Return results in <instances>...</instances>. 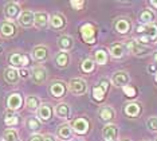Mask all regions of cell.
I'll return each instance as SVG.
<instances>
[{"label": "cell", "mask_w": 157, "mask_h": 141, "mask_svg": "<svg viewBox=\"0 0 157 141\" xmlns=\"http://www.w3.org/2000/svg\"><path fill=\"white\" fill-rule=\"evenodd\" d=\"M140 20L142 23H146V24H151L153 20H155V14L149 10H144L140 14Z\"/></svg>", "instance_id": "f1b7e54d"}, {"label": "cell", "mask_w": 157, "mask_h": 141, "mask_svg": "<svg viewBox=\"0 0 157 141\" xmlns=\"http://www.w3.org/2000/svg\"><path fill=\"white\" fill-rule=\"evenodd\" d=\"M0 34L6 38H11L16 34V26L11 22H3L0 24Z\"/></svg>", "instance_id": "ba28073f"}, {"label": "cell", "mask_w": 157, "mask_h": 141, "mask_svg": "<svg viewBox=\"0 0 157 141\" xmlns=\"http://www.w3.org/2000/svg\"><path fill=\"white\" fill-rule=\"evenodd\" d=\"M70 4L73 6V7H74V8H75V10H81L82 7H83V4H85V3H83V2H75V0H73V2H71Z\"/></svg>", "instance_id": "f35d334b"}, {"label": "cell", "mask_w": 157, "mask_h": 141, "mask_svg": "<svg viewBox=\"0 0 157 141\" xmlns=\"http://www.w3.org/2000/svg\"><path fill=\"white\" fill-rule=\"evenodd\" d=\"M58 46L62 50H70L73 47V38L69 37V35H62L58 39Z\"/></svg>", "instance_id": "d4e9b609"}, {"label": "cell", "mask_w": 157, "mask_h": 141, "mask_svg": "<svg viewBox=\"0 0 157 141\" xmlns=\"http://www.w3.org/2000/svg\"><path fill=\"white\" fill-rule=\"evenodd\" d=\"M66 20H65V16L63 15H59V14H56V15H52V18L50 19V24H51L52 28H62L65 26Z\"/></svg>", "instance_id": "cb8c5ba5"}, {"label": "cell", "mask_w": 157, "mask_h": 141, "mask_svg": "<svg viewBox=\"0 0 157 141\" xmlns=\"http://www.w3.org/2000/svg\"><path fill=\"white\" fill-rule=\"evenodd\" d=\"M55 113L60 118H69L70 116V106L67 104H58L55 108Z\"/></svg>", "instance_id": "7402d4cb"}, {"label": "cell", "mask_w": 157, "mask_h": 141, "mask_svg": "<svg viewBox=\"0 0 157 141\" xmlns=\"http://www.w3.org/2000/svg\"><path fill=\"white\" fill-rule=\"evenodd\" d=\"M44 141H55V139H54L52 136L47 135V136H44Z\"/></svg>", "instance_id": "b9f144b4"}, {"label": "cell", "mask_w": 157, "mask_h": 141, "mask_svg": "<svg viewBox=\"0 0 157 141\" xmlns=\"http://www.w3.org/2000/svg\"><path fill=\"white\" fill-rule=\"evenodd\" d=\"M156 82H157V71H156Z\"/></svg>", "instance_id": "f6af8a7d"}, {"label": "cell", "mask_w": 157, "mask_h": 141, "mask_svg": "<svg viewBox=\"0 0 157 141\" xmlns=\"http://www.w3.org/2000/svg\"><path fill=\"white\" fill-rule=\"evenodd\" d=\"M48 23V15L46 12H36L34 14V24L38 28H44Z\"/></svg>", "instance_id": "e0dca14e"}, {"label": "cell", "mask_w": 157, "mask_h": 141, "mask_svg": "<svg viewBox=\"0 0 157 141\" xmlns=\"http://www.w3.org/2000/svg\"><path fill=\"white\" fill-rule=\"evenodd\" d=\"M0 141H2V140H0Z\"/></svg>", "instance_id": "7dc6e473"}, {"label": "cell", "mask_w": 157, "mask_h": 141, "mask_svg": "<svg viewBox=\"0 0 157 141\" xmlns=\"http://www.w3.org/2000/svg\"><path fill=\"white\" fill-rule=\"evenodd\" d=\"M51 116H52V109H51V106H50L48 104H43V105L39 106L38 117L40 118L42 121H48L50 118H51Z\"/></svg>", "instance_id": "9a60e30c"}, {"label": "cell", "mask_w": 157, "mask_h": 141, "mask_svg": "<svg viewBox=\"0 0 157 141\" xmlns=\"http://www.w3.org/2000/svg\"><path fill=\"white\" fill-rule=\"evenodd\" d=\"M146 125L151 131H157V117H151L148 121H146Z\"/></svg>", "instance_id": "d590c367"}, {"label": "cell", "mask_w": 157, "mask_h": 141, "mask_svg": "<svg viewBox=\"0 0 157 141\" xmlns=\"http://www.w3.org/2000/svg\"><path fill=\"white\" fill-rule=\"evenodd\" d=\"M82 71H85V73H90V71L94 70V63H93L91 59H86L83 63H82Z\"/></svg>", "instance_id": "e575fe53"}, {"label": "cell", "mask_w": 157, "mask_h": 141, "mask_svg": "<svg viewBox=\"0 0 157 141\" xmlns=\"http://www.w3.org/2000/svg\"><path fill=\"white\" fill-rule=\"evenodd\" d=\"M102 135H103V139L106 141H114L117 137V126L116 125H106L102 131Z\"/></svg>", "instance_id": "d6986e66"}, {"label": "cell", "mask_w": 157, "mask_h": 141, "mask_svg": "<svg viewBox=\"0 0 157 141\" xmlns=\"http://www.w3.org/2000/svg\"><path fill=\"white\" fill-rule=\"evenodd\" d=\"M116 30L120 34H128L130 31V22L128 19H118L116 22Z\"/></svg>", "instance_id": "44dd1931"}, {"label": "cell", "mask_w": 157, "mask_h": 141, "mask_svg": "<svg viewBox=\"0 0 157 141\" xmlns=\"http://www.w3.org/2000/svg\"><path fill=\"white\" fill-rule=\"evenodd\" d=\"M40 101H39L38 97H35V96H28L27 97V100H26V105H27V108L30 110H35V109H39V106H40Z\"/></svg>", "instance_id": "83f0119b"}, {"label": "cell", "mask_w": 157, "mask_h": 141, "mask_svg": "<svg viewBox=\"0 0 157 141\" xmlns=\"http://www.w3.org/2000/svg\"><path fill=\"white\" fill-rule=\"evenodd\" d=\"M19 77H22V78H27V77H28V71L26 70V69H22V70L19 71Z\"/></svg>", "instance_id": "60d3db41"}, {"label": "cell", "mask_w": 157, "mask_h": 141, "mask_svg": "<svg viewBox=\"0 0 157 141\" xmlns=\"http://www.w3.org/2000/svg\"><path fill=\"white\" fill-rule=\"evenodd\" d=\"M69 59H70L69 54L65 53V51H62V53H59L58 55L55 57V63L58 65L59 67H66L67 65H69Z\"/></svg>", "instance_id": "484cf974"}, {"label": "cell", "mask_w": 157, "mask_h": 141, "mask_svg": "<svg viewBox=\"0 0 157 141\" xmlns=\"http://www.w3.org/2000/svg\"><path fill=\"white\" fill-rule=\"evenodd\" d=\"M108 79H101V82H99V86H101V88L103 89V90H106L108 89Z\"/></svg>", "instance_id": "ab89813d"}, {"label": "cell", "mask_w": 157, "mask_h": 141, "mask_svg": "<svg viewBox=\"0 0 157 141\" xmlns=\"http://www.w3.org/2000/svg\"><path fill=\"white\" fill-rule=\"evenodd\" d=\"M95 62L99 65H105L108 62V55H106L105 50H97L95 51Z\"/></svg>", "instance_id": "d6a6232c"}, {"label": "cell", "mask_w": 157, "mask_h": 141, "mask_svg": "<svg viewBox=\"0 0 157 141\" xmlns=\"http://www.w3.org/2000/svg\"><path fill=\"white\" fill-rule=\"evenodd\" d=\"M98 114H99V117H101L102 121H110L112 118L116 117V112H114V109L110 106H102L101 109L98 110Z\"/></svg>", "instance_id": "ffe728a7"}, {"label": "cell", "mask_w": 157, "mask_h": 141, "mask_svg": "<svg viewBox=\"0 0 157 141\" xmlns=\"http://www.w3.org/2000/svg\"><path fill=\"white\" fill-rule=\"evenodd\" d=\"M10 63H11V66H13V67H23L30 63V58L27 55H24V54L15 53V54L10 55Z\"/></svg>", "instance_id": "3957f363"}, {"label": "cell", "mask_w": 157, "mask_h": 141, "mask_svg": "<svg viewBox=\"0 0 157 141\" xmlns=\"http://www.w3.org/2000/svg\"><path fill=\"white\" fill-rule=\"evenodd\" d=\"M73 129L79 135H85L89 129V122L86 118H78L73 122Z\"/></svg>", "instance_id": "2e32d148"}, {"label": "cell", "mask_w": 157, "mask_h": 141, "mask_svg": "<svg viewBox=\"0 0 157 141\" xmlns=\"http://www.w3.org/2000/svg\"><path fill=\"white\" fill-rule=\"evenodd\" d=\"M137 32H140V34L144 32L146 38L153 41V39L157 38V24L151 23V24H145V26H140L137 28Z\"/></svg>", "instance_id": "8992f818"}, {"label": "cell", "mask_w": 157, "mask_h": 141, "mask_svg": "<svg viewBox=\"0 0 157 141\" xmlns=\"http://www.w3.org/2000/svg\"><path fill=\"white\" fill-rule=\"evenodd\" d=\"M124 93L126 94L128 97H136V89L133 88V86H129V85H126V86H124Z\"/></svg>", "instance_id": "8d00e7d4"}, {"label": "cell", "mask_w": 157, "mask_h": 141, "mask_svg": "<svg viewBox=\"0 0 157 141\" xmlns=\"http://www.w3.org/2000/svg\"><path fill=\"white\" fill-rule=\"evenodd\" d=\"M110 53L114 58H121L124 55V45L121 43H116V45L110 46Z\"/></svg>", "instance_id": "4dcf8cb0"}, {"label": "cell", "mask_w": 157, "mask_h": 141, "mask_svg": "<svg viewBox=\"0 0 157 141\" xmlns=\"http://www.w3.org/2000/svg\"><path fill=\"white\" fill-rule=\"evenodd\" d=\"M31 78H33L34 84L42 85V84H44L46 79H47V71H46L44 67L36 66V67L33 69V71H31Z\"/></svg>", "instance_id": "7a4b0ae2"}, {"label": "cell", "mask_w": 157, "mask_h": 141, "mask_svg": "<svg viewBox=\"0 0 157 141\" xmlns=\"http://www.w3.org/2000/svg\"><path fill=\"white\" fill-rule=\"evenodd\" d=\"M19 14H20V7H19L17 3L10 2V3H7L6 4V7H4L6 18H8V19H15V18H17Z\"/></svg>", "instance_id": "52a82bcc"}, {"label": "cell", "mask_w": 157, "mask_h": 141, "mask_svg": "<svg viewBox=\"0 0 157 141\" xmlns=\"http://www.w3.org/2000/svg\"><path fill=\"white\" fill-rule=\"evenodd\" d=\"M19 71L15 70L13 67H8L4 70V79L7 81V84L10 85H15L19 81Z\"/></svg>", "instance_id": "8fae6325"}, {"label": "cell", "mask_w": 157, "mask_h": 141, "mask_svg": "<svg viewBox=\"0 0 157 141\" xmlns=\"http://www.w3.org/2000/svg\"><path fill=\"white\" fill-rule=\"evenodd\" d=\"M3 140L4 141H20L19 136H17V132L13 131V129H7L3 133Z\"/></svg>", "instance_id": "1f68e13d"}, {"label": "cell", "mask_w": 157, "mask_h": 141, "mask_svg": "<svg viewBox=\"0 0 157 141\" xmlns=\"http://www.w3.org/2000/svg\"><path fill=\"white\" fill-rule=\"evenodd\" d=\"M153 58H155V62H156V65H157V53L155 54V57H153Z\"/></svg>", "instance_id": "ee69618b"}, {"label": "cell", "mask_w": 157, "mask_h": 141, "mask_svg": "<svg viewBox=\"0 0 157 141\" xmlns=\"http://www.w3.org/2000/svg\"><path fill=\"white\" fill-rule=\"evenodd\" d=\"M125 113L129 116V117H134V116H137L138 113H140V105L134 104V102L126 105V108H125Z\"/></svg>", "instance_id": "f546056e"}, {"label": "cell", "mask_w": 157, "mask_h": 141, "mask_svg": "<svg viewBox=\"0 0 157 141\" xmlns=\"http://www.w3.org/2000/svg\"><path fill=\"white\" fill-rule=\"evenodd\" d=\"M50 93L52 94V97L55 98H59V97H63L66 93V86L63 82H54L51 86H50Z\"/></svg>", "instance_id": "4fadbf2b"}, {"label": "cell", "mask_w": 157, "mask_h": 141, "mask_svg": "<svg viewBox=\"0 0 157 141\" xmlns=\"http://www.w3.org/2000/svg\"><path fill=\"white\" fill-rule=\"evenodd\" d=\"M93 97H94L95 101H102L103 97H105V90H103L101 86H95L93 89Z\"/></svg>", "instance_id": "836d02e7"}, {"label": "cell", "mask_w": 157, "mask_h": 141, "mask_svg": "<svg viewBox=\"0 0 157 141\" xmlns=\"http://www.w3.org/2000/svg\"><path fill=\"white\" fill-rule=\"evenodd\" d=\"M4 122H6L7 126L17 125V122H19V117H17V114L13 113L12 110H8V112H6V114H4Z\"/></svg>", "instance_id": "603a6c76"}, {"label": "cell", "mask_w": 157, "mask_h": 141, "mask_svg": "<svg viewBox=\"0 0 157 141\" xmlns=\"http://www.w3.org/2000/svg\"><path fill=\"white\" fill-rule=\"evenodd\" d=\"M19 24L23 27H31L34 24V14L31 11H23L19 15Z\"/></svg>", "instance_id": "7c38bea8"}, {"label": "cell", "mask_w": 157, "mask_h": 141, "mask_svg": "<svg viewBox=\"0 0 157 141\" xmlns=\"http://www.w3.org/2000/svg\"><path fill=\"white\" fill-rule=\"evenodd\" d=\"M128 47H129L130 53L136 54V55H145V54L149 53V50L146 49V47L138 45V42H136V41H130L128 43Z\"/></svg>", "instance_id": "ac0fdd59"}, {"label": "cell", "mask_w": 157, "mask_h": 141, "mask_svg": "<svg viewBox=\"0 0 157 141\" xmlns=\"http://www.w3.org/2000/svg\"><path fill=\"white\" fill-rule=\"evenodd\" d=\"M81 34H82V38H83V41L86 43H94L95 42V28L93 24H83V26L81 27Z\"/></svg>", "instance_id": "277c9868"}, {"label": "cell", "mask_w": 157, "mask_h": 141, "mask_svg": "<svg viewBox=\"0 0 157 141\" xmlns=\"http://www.w3.org/2000/svg\"><path fill=\"white\" fill-rule=\"evenodd\" d=\"M112 82L116 86H126V84L129 82V75H128L126 71H117L114 73V75L112 77Z\"/></svg>", "instance_id": "9c48e42d"}, {"label": "cell", "mask_w": 157, "mask_h": 141, "mask_svg": "<svg viewBox=\"0 0 157 141\" xmlns=\"http://www.w3.org/2000/svg\"><path fill=\"white\" fill-rule=\"evenodd\" d=\"M22 104H23V98H22V96H20L19 93H12V94H10V97L7 98V105H8L10 110H12V112L20 109Z\"/></svg>", "instance_id": "5b68a950"}, {"label": "cell", "mask_w": 157, "mask_h": 141, "mask_svg": "<svg viewBox=\"0 0 157 141\" xmlns=\"http://www.w3.org/2000/svg\"><path fill=\"white\" fill-rule=\"evenodd\" d=\"M151 4H152L153 7H156V8H157V2H156V0H152V2H151Z\"/></svg>", "instance_id": "7bdbcfd3"}, {"label": "cell", "mask_w": 157, "mask_h": 141, "mask_svg": "<svg viewBox=\"0 0 157 141\" xmlns=\"http://www.w3.org/2000/svg\"><path fill=\"white\" fill-rule=\"evenodd\" d=\"M33 57L35 61H38V62H43L48 58V50L47 47L44 46H36L35 49L33 50Z\"/></svg>", "instance_id": "30bf717a"}, {"label": "cell", "mask_w": 157, "mask_h": 141, "mask_svg": "<svg viewBox=\"0 0 157 141\" xmlns=\"http://www.w3.org/2000/svg\"><path fill=\"white\" fill-rule=\"evenodd\" d=\"M26 125H27V128L33 132H36L40 129V121H39L36 117H28L26 121Z\"/></svg>", "instance_id": "4316f807"}, {"label": "cell", "mask_w": 157, "mask_h": 141, "mask_svg": "<svg viewBox=\"0 0 157 141\" xmlns=\"http://www.w3.org/2000/svg\"><path fill=\"white\" fill-rule=\"evenodd\" d=\"M155 141H157V137H156V140H155Z\"/></svg>", "instance_id": "bcb514c9"}, {"label": "cell", "mask_w": 157, "mask_h": 141, "mask_svg": "<svg viewBox=\"0 0 157 141\" xmlns=\"http://www.w3.org/2000/svg\"><path fill=\"white\" fill-rule=\"evenodd\" d=\"M70 92L75 96H81V94H85L87 90V85L86 82L82 78H73L70 81Z\"/></svg>", "instance_id": "6da1fadb"}, {"label": "cell", "mask_w": 157, "mask_h": 141, "mask_svg": "<svg viewBox=\"0 0 157 141\" xmlns=\"http://www.w3.org/2000/svg\"><path fill=\"white\" fill-rule=\"evenodd\" d=\"M28 141H44V136H40V135H33L28 139Z\"/></svg>", "instance_id": "74e56055"}, {"label": "cell", "mask_w": 157, "mask_h": 141, "mask_svg": "<svg viewBox=\"0 0 157 141\" xmlns=\"http://www.w3.org/2000/svg\"><path fill=\"white\" fill-rule=\"evenodd\" d=\"M56 135L62 140H70L71 135H73V128H71V125H69V124H62L60 126H58Z\"/></svg>", "instance_id": "5bb4252c"}]
</instances>
